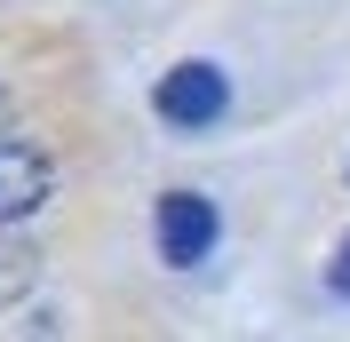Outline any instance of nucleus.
<instances>
[{"label":"nucleus","mask_w":350,"mask_h":342,"mask_svg":"<svg viewBox=\"0 0 350 342\" xmlns=\"http://www.w3.org/2000/svg\"><path fill=\"white\" fill-rule=\"evenodd\" d=\"M152 104H159V120H175V128H215L223 104H231V80H223L215 64H175Z\"/></svg>","instance_id":"obj_2"},{"label":"nucleus","mask_w":350,"mask_h":342,"mask_svg":"<svg viewBox=\"0 0 350 342\" xmlns=\"http://www.w3.org/2000/svg\"><path fill=\"white\" fill-rule=\"evenodd\" d=\"M0 120H8V88H0Z\"/></svg>","instance_id":"obj_6"},{"label":"nucleus","mask_w":350,"mask_h":342,"mask_svg":"<svg viewBox=\"0 0 350 342\" xmlns=\"http://www.w3.org/2000/svg\"><path fill=\"white\" fill-rule=\"evenodd\" d=\"M48 192H56L48 151H40V144H24V135H0V231H16L24 215H40Z\"/></svg>","instance_id":"obj_1"},{"label":"nucleus","mask_w":350,"mask_h":342,"mask_svg":"<svg viewBox=\"0 0 350 342\" xmlns=\"http://www.w3.org/2000/svg\"><path fill=\"white\" fill-rule=\"evenodd\" d=\"M327 278H334V295H350V239L334 247V271H327Z\"/></svg>","instance_id":"obj_5"},{"label":"nucleus","mask_w":350,"mask_h":342,"mask_svg":"<svg viewBox=\"0 0 350 342\" xmlns=\"http://www.w3.org/2000/svg\"><path fill=\"white\" fill-rule=\"evenodd\" d=\"M152 231H159V255H167L175 271H191V263H207V247H215V207L199 192H167Z\"/></svg>","instance_id":"obj_3"},{"label":"nucleus","mask_w":350,"mask_h":342,"mask_svg":"<svg viewBox=\"0 0 350 342\" xmlns=\"http://www.w3.org/2000/svg\"><path fill=\"white\" fill-rule=\"evenodd\" d=\"M32 287H40V255H32V239L0 231V311H8V302H24Z\"/></svg>","instance_id":"obj_4"}]
</instances>
